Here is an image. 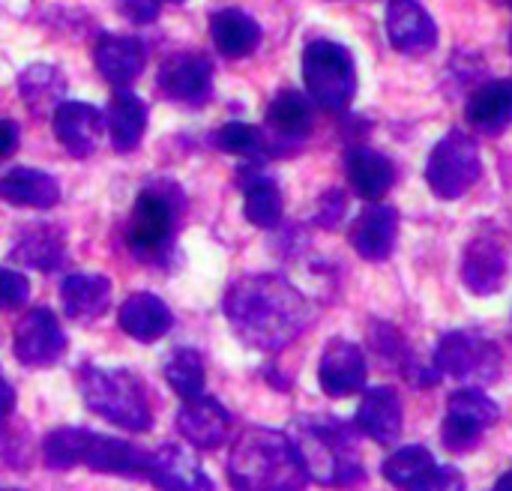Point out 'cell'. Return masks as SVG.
<instances>
[{
  "mask_svg": "<svg viewBox=\"0 0 512 491\" xmlns=\"http://www.w3.org/2000/svg\"><path fill=\"white\" fill-rule=\"evenodd\" d=\"M225 318L231 330L258 351H282L309 327L306 297L276 273H252L237 279L225 294Z\"/></svg>",
  "mask_w": 512,
  "mask_h": 491,
  "instance_id": "6da1fadb",
  "label": "cell"
},
{
  "mask_svg": "<svg viewBox=\"0 0 512 491\" xmlns=\"http://www.w3.org/2000/svg\"><path fill=\"white\" fill-rule=\"evenodd\" d=\"M228 477L237 489H303L309 474L294 441L273 429H246L228 456Z\"/></svg>",
  "mask_w": 512,
  "mask_h": 491,
  "instance_id": "7a4b0ae2",
  "label": "cell"
},
{
  "mask_svg": "<svg viewBox=\"0 0 512 491\" xmlns=\"http://www.w3.org/2000/svg\"><path fill=\"white\" fill-rule=\"evenodd\" d=\"M291 441L303 459L309 480L351 486L366 477L360 465L357 435L348 423L336 417H300L291 426Z\"/></svg>",
  "mask_w": 512,
  "mask_h": 491,
  "instance_id": "3957f363",
  "label": "cell"
},
{
  "mask_svg": "<svg viewBox=\"0 0 512 491\" xmlns=\"http://www.w3.org/2000/svg\"><path fill=\"white\" fill-rule=\"evenodd\" d=\"M81 396H84V405L96 417L114 423L123 432L141 435V432L153 429L147 387L129 369L84 366V372H81Z\"/></svg>",
  "mask_w": 512,
  "mask_h": 491,
  "instance_id": "277c9868",
  "label": "cell"
},
{
  "mask_svg": "<svg viewBox=\"0 0 512 491\" xmlns=\"http://www.w3.org/2000/svg\"><path fill=\"white\" fill-rule=\"evenodd\" d=\"M303 81L315 105L342 111L357 93V66L345 45L330 39H312L303 51Z\"/></svg>",
  "mask_w": 512,
  "mask_h": 491,
  "instance_id": "5b68a950",
  "label": "cell"
},
{
  "mask_svg": "<svg viewBox=\"0 0 512 491\" xmlns=\"http://www.w3.org/2000/svg\"><path fill=\"white\" fill-rule=\"evenodd\" d=\"M480 174H483L480 144L465 129H450L429 153L426 183L444 201L462 198L480 180Z\"/></svg>",
  "mask_w": 512,
  "mask_h": 491,
  "instance_id": "8992f818",
  "label": "cell"
},
{
  "mask_svg": "<svg viewBox=\"0 0 512 491\" xmlns=\"http://www.w3.org/2000/svg\"><path fill=\"white\" fill-rule=\"evenodd\" d=\"M177 216H180V204L168 198L165 189H144L135 198L132 207V219H129V249L138 261H165L171 246H174V234H177Z\"/></svg>",
  "mask_w": 512,
  "mask_h": 491,
  "instance_id": "52a82bcc",
  "label": "cell"
},
{
  "mask_svg": "<svg viewBox=\"0 0 512 491\" xmlns=\"http://www.w3.org/2000/svg\"><path fill=\"white\" fill-rule=\"evenodd\" d=\"M435 366L441 375H450L456 381L492 384L501 378L504 357L492 339H486L480 333L453 330V333L441 336V342L435 348Z\"/></svg>",
  "mask_w": 512,
  "mask_h": 491,
  "instance_id": "ba28073f",
  "label": "cell"
},
{
  "mask_svg": "<svg viewBox=\"0 0 512 491\" xmlns=\"http://www.w3.org/2000/svg\"><path fill=\"white\" fill-rule=\"evenodd\" d=\"M12 348H15L18 363L36 369V366H48L60 360V354L66 351V336L51 309H30L15 324Z\"/></svg>",
  "mask_w": 512,
  "mask_h": 491,
  "instance_id": "9c48e42d",
  "label": "cell"
},
{
  "mask_svg": "<svg viewBox=\"0 0 512 491\" xmlns=\"http://www.w3.org/2000/svg\"><path fill=\"white\" fill-rule=\"evenodd\" d=\"M366 357L360 351V345L348 342V339H333L318 363V384L330 399H345L354 396L366 387Z\"/></svg>",
  "mask_w": 512,
  "mask_h": 491,
  "instance_id": "30bf717a",
  "label": "cell"
},
{
  "mask_svg": "<svg viewBox=\"0 0 512 491\" xmlns=\"http://www.w3.org/2000/svg\"><path fill=\"white\" fill-rule=\"evenodd\" d=\"M387 39L402 54H426L438 45V24L420 0H390Z\"/></svg>",
  "mask_w": 512,
  "mask_h": 491,
  "instance_id": "8fae6325",
  "label": "cell"
},
{
  "mask_svg": "<svg viewBox=\"0 0 512 491\" xmlns=\"http://www.w3.org/2000/svg\"><path fill=\"white\" fill-rule=\"evenodd\" d=\"M159 90L186 105H201L213 90V63L204 54H174L159 66Z\"/></svg>",
  "mask_w": 512,
  "mask_h": 491,
  "instance_id": "7c38bea8",
  "label": "cell"
},
{
  "mask_svg": "<svg viewBox=\"0 0 512 491\" xmlns=\"http://www.w3.org/2000/svg\"><path fill=\"white\" fill-rule=\"evenodd\" d=\"M396 234H399V213L387 204L369 201V207H363V213L354 219L348 240L363 261L378 264V261H387L393 255Z\"/></svg>",
  "mask_w": 512,
  "mask_h": 491,
  "instance_id": "4fadbf2b",
  "label": "cell"
},
{
  "mask_svg": "<svg viewBox=\"0 0 512 491\" xmlns=\"http://www.w3.org/2000/svg\"><path fill=\"white\" fill-rule=\"evenodd\" d=\"M231 414L222 402L201 396L192 402H183L177 411V432L198 450H216L231 435Z\"/></svg>",
  "mask_w": 512,
  "mask_h": 491,
  "instance_id": "5bb4252c",
  "label": "cell"
},
{
  "mask_svg": "<svg viewBox=\"0 0 512 491\" xmlns=\"http://www.w3.org/2000/svg\"><path fill=\"white\" fill-rule=\"evenodd\" d=\"M102 129H105V117L90 102L72 99V102H60L54 108V135L78 159L96 153Z\"/></svg>",
  "mask_w": 512,
  "mask_h": 491,
  "instance_id": "9a60e30c",
  "label": "cell"
},
{
  "mask_svg": "<svg viewBox=\"0 0 512 491\" xmlns=\"http://www.w3.org/2000/svg\"><path fill=\"white\" fill-rule=\"evenodd\" d=\"M93 63L114 87H129L147 66V48L138 36L102 33L93 48Z\"/></svg>",
  "mask_w": 512,
  "mask_h": 491,
  "instance_id": "2e32d148",
  "label": "cell"
},
{
  "mask_svg": "<svg viewBox=\"0 0 512 491\" xmlns=\"http://www.w3.org/2000/svg\"><path fill=\"white\" fill-rule=\"evenodd\" d=\"M147 483L159 486V489H174V491H192V489H213L210 477L201 471L198 459L192 456V450L186 447H162L156 453H150L147 462Z\"/></svg>",
  "mask_w": 512,
  "mask_h": 491,
  "instance_id": "e0dca14e",
  "label": "cell"
},
{
  "mask_svg": "<svg viewBox=\"0 0 512 491\" xmlns=\"http://www.w3.org/2000/svg\"><path fill=\"white\" fill-rule=\"evenodd\" d=\"M150 453L138 450L129 441H117L99 432H90L84 465L96 474H111V477H126V480H144L147 474Z\"/></svg>",
  "mask_w": 512,
  "mask_h": 491,
  "instance_id": "ac0fdd59",
  "label": "cell"
},
{
  "mask_svg": "<svg viewBox=\"0 0 512 491\" xmlns=\"http://www.w3.org/2000/svg\"><path fill=\"white\" fill-rule=\"evenodd\" d=\"M507 255L495 240L477 237L465 246L462 255V282L477 294V297H492L504 288L507 282Z\"/></svg>",
  "mask_w": 512,
  "mask_h": 491,
  "instance_id": "d6986e66",
  "label": "cell"
},
{
  "mask_svg": "<svg viewBox=\"0 0 512 491\" xmlns=\"http://www.w3.org/2000/svg\"><path fill=\"white\" fill-rule=\"evenodd\" d=\"M357 426L366 438H372L381 447H390L402 438V402L396 390L390 387H372L366 390L360 408H357Z\"/></svg>",
  "mask_w": 512,
  "mask_h": 491,
  "instance_id": "ffe728a7",
  "label": "cell"
},
{
  "mask_svg": "<svg viewBox=\"0 0 512 491\" xmlns=\"http://www.w3.org/2000/svg\"><path fill=\"white\" fill-rule=\"evenodd\" d=\"M465 120L483 135H501L512 123V81L495 78L477 87L465 105Z\"/></svg>",
  "mask_w": 512,
  "mask_h": 491,
  "instance_id": "44dd1931",
  "label": "cell"
},
{
  "mask_svg": "<svg viewBox=\"0 0 512 491\" xmlns=\"http://www.w3.org/2000/svg\"><path fill=\"white\" fill-rule=\"evenodd\" d=\"M210 39L222 57L240 60L258 48L261 24L249 12H243L237 6H225V9H216L210 15Z\"/></svg>",
  "mask_w": 512,
  "mask_h": 491,
  "instance_id": "7402d4cb",
  "label": "cell"
},
{
  "mask_svg": "<svg viewBox=\"0 0 512 491\" xmlns=\"http://www.w3.org/2000/svg\"><path fill=\"white\" fill-rule=\"evenodd\" d=\"M345 171L363 201H381L396 183V165L372 147H351L345 156Z\"/></svg>",
  "mask_w": 512,
  "mask_h": 491,
  "instance_id": "603a6c76",
  "label": "cell"
},
{
  "mask_svg": "<svg viewBox=\"0 0 512 491\" xmlns=\"http://www.w3.org/2000/svg\"><path fill=\"white\" fill-rule=\"evenodd\" d=\"M60 300L72 321H96L111 306V282L102 273H69L60 285Z\"/></svg>",
  "mask_w": 512,
  "mask_h": 491,
  "instance_id": "cb8c5ba5",
  "label": "cell"
},
{
  "mask_svg": "<svg viewBox=\"0 0 512 491\" xmlns=\"http://www.w3.org/2000/svg\"><path fill=\"white\" fill-rule=\"evenodd\" d=\"M117 324H120V330L126 336H132L138 342H156L174 327V315H171V309L165 306L162 297H156L150 291H141V294H132L120 306Z\"/></svg>",
  "mask_w": 512,
  "mask_h": 491,
  "instance_id": "d4e9b609",
  "label": "cell"
},
{
  "mask_svg": "<svg viewBox=\"0 0 512 491\" xmlns=\"http://www.w3.org/2000/svg\"><path fill=\"white\" fill-rule=\"evenodd\" d=\"M0 201L12 207L48 210L60 201V186L51 174L36 168H12L0 177Z\"/></svg>",
  "mask_w": 512,
  "mask_h": 491,
  "instance_id": "484cf974",
  "label": "cell"
},
{
  "mask_svg": "<svg viewBox=\"0 0 512 491\" xmlns=\"http://www.w3.org/2000/svg\"><path fill=\"white\" fill-rule=\"evenodd\" d=\"M105 123H108V135H111L114 150L117 153H129L144 138V129H147V102L138 99L135 93L120 90L111 99V105H108Z\"/></svg>",
  "mask_w": 512,
  "mask_h": 491,
  "instance_id": "4316f807",
  "label": "cell"
},
{
  "mask_svg": "<svg viewBox=\"0 0 512 491\" xmlns=\"http://www.w3.org/2000/svg\"><path fill=\"white\" fill-rule=\"evenodd\" d=\"M240 186L246 195V204H243L246 219L255 228H276L282 219V192L273 183V177H267L255 168H246L240 174Z\"/></svg>",
  "mask_w": 512,
  "mask_h": 491,
  "instance_id": "83f0119b",
  "label": "cell"
},
{
  "mask_svg": "<svg viewBox=\"0 0 512 491\" xmlns=\"http://www.w3.org/2000/svg\"><path fill=\"white\" fill-rule=\"evenodd\" d=\"M267 126L276 132V138H282V141H288V144L309 138L312 126H315L309 99H306L303 93H297V90H282V93L270 102Z\"/></svg>",
  "mask_w": 512,
  "mask_h": 491,
  "instance_id": "f1b7e54d",
  "label": "cell"
},
{
  "mask_svg": "<svg viewBox=\"0 0 512 491\" xmlns=\"http://www.w3.org/2000/svg\"><path fill=\"white\" fill-rule=\"evenodd\" d=\"M18 93L27 102V108L39 117V114L54 111L60 105L63 93H66V78L57 66L36 63L18 75Z\"/></svg>",
  "mask_w": 512,
  "mask_h": 491,
  "instance_id": "f546056e",
  "label": "cell"
},
{
  "mask_svg": "<svg viewBox=\"0 0 512 491\" xmlns=\"http://www.w3.org/2000/svg\"><path fill=\"white\" fill-rule=\"evenodd\" d=\"M63 237L60 231L48 228V225H39V228H30L27 234L18 237L15 249H12V261L24 264V267H36L42 273H51L63 264Z\"/></svg>",
  "mask_w": 512,
  "mask_h": 491,
  "instance_id": "4dcf8cb0",
  "label": "cell"
},
{
  "mask_svg": "<svg viewBox=\"0 0 512 491\" xmlns=\"http://www.w3.org/2000/svg\"><path fill=\"white\" fill-rule=\"evenodd\" d=\"M165 381L168 387L183 399V402H192V399H201L204 396V384H207V375H204V360L198 351L192 348H177L168 360H165Z\"/></svg>",
  "mask_w": 512,
  "mask_h": 491,
  "instance_id": "1f68e13d",
  "label": "cell"
},
{
  "mask_svg": "<svg viewBox=\"0 0 512 491\" xmlns=\"http://www.w3.org/2000/svg\"><path fill=\"white\" fill-rule=\"evenodd\" d=\"M432 471H435V459L426 447H405L384 462V480L405 489H423Z\"/></svg>",
  "mask_w": 512,
  "mask_h": 491,
  "instance_id": "d6a6232c",
  "label": "cell"
},
{
  "mask_svg": "<svg viewBox=\"0 0 512 491\" xmlns=\"http://www.w3.org/2000/svg\"><path fill=\"white\" fill-rule=\"evenodd\" d=\"M87 441H90V429H72V426L54 429L42 447L45 450V468L69 471V468L81 465L84 453H87Z\"/></svg>",
  "mask_w": 512,
  "mask_h": 491,
  "instance_id": "836d02e7",
  "label": "cell"
},
{
  "mask_svg": "<svg viewBox=\"0 0 512 491\" xmlns=\"http://www.w3.org/2000/svg\"><path fill=\"white\" fill-rule=\"evenodd\" d=\"M447 414H456V417H462V420H468L486 432L489 426H495L501 420V405L489 393H483L480 387H462L450 396Z\"/></svg>",
  "mask_w": 512,
  "mask_h": 491,
  "instance_id": "e575fe53",
  "label": "cell"
},
{
  "mask_svg": "<svg viewBox=\"0 0 512 491\" xmlns=\"http://www.w3.org/2000/svg\"><path fill=\"white\" fill-rule=\"evenodd\" d=\"M213 144L231 156H246V159H255L261 150H264V135L261 129L249 126V123H225L216 135H213Z\"/></svg>",
  "mask_w": 512,
  "mask_h": 491,
  "instance_id": "d590c367",
  "label": "cell"
},
{
  "mask_svg": "<svg viewBox=\"0 0 512 491\" xmlns=\"http://www.w3.org/2000/svg\"><path fill=\"white\" fill-rule=\"evenodd\" d=\"M480 438H483V429L480 426H474V423H468V420H462L456 414H447V420L441 426V444L450 453H456V456L471 453V450L480 447Z\"/></svg>",
  "mask_w": 512,
  "mask_h": 491,
  "instance_id": "8d00e7d4",
  "label": "cell"
},
{
  "mask_svg": "<svg viewBox=\"0 0 512 491\" xmlns=\"http://www.w3.org/2000/svg\"><path fill=\"white\" fill-rule=\"evenodd\" d=\"M369 339L375 342V351L384 357V360H390L393 366H402L411 354H408V348H405V339H402V333L399 330H393L390 324H384V321H375L372 327H369Z\"/></svg>",
  "mask_w": 512,
  "mask_h": 491,
  "instance_id": "74e56055",
  "label": "cell"
},
{
  "mask_svg": "<svg viewBox=\"0 0 512 491\" xmlns=\"http://www.w3.org/2000/svg\"><path fill=\"white\" fill-rule=\"evenodd\" d=\"M27 294H30L27 276L0 267V312H12V309L24 306L27 303Z\"/></svg>",
  "mask_w": 512,
  "mask_h": 491,
  "instance_id": "f35d334b",
  "label": "cell"
},
{
  "mask_svg": "<svg viewBox=\"0 0 512 491\" xmlns=\"http://www.w3.org/2000/svg\"><path fill=\"white\" fill-rule=\"evenodd\" d=\"M402 375H405V381H408L411 387H435V384L441 381L438 366H435V369H429V366L417 363L414 357H408V360L402 363Z\"/></svg>",
  "mask_w": 512,
  "mask_h": 491,
  "instance_id": "ab89813d",
  "label": "cell"
},
{
  "mask_svg": "<svg viewBox=\"0 0 512 491\" xmlns=\"http://www.w3.org/2000/svg\"><path fill=\"white\" fill-rule=\"evenodd\" d=\"M120 12L132 24H150L159 18V0H120Z\"/></svg>",
  "mask_w": 512,
  "mask_h": 491,
  "instance_id": "60d3db41",
  "label": "cell"
},
{
  "mask_svg": "<svg viewBox=\"0 0 512 491\" xmlns=\"http://www.w3.org/2000/svg\"><path fill=\"white\" fill-rule=\"evenodd\" d=\"M342 210H345L342 192H327V195L321 198V222H324L327 228L336 225V219L342 216Z\"/></svg>",
  "mask_w": 512,
  "mask_h": 491,
  "instance_id": "b9f144b4",
  "label": "cell"
},
{
  "mask_svg": "<svg viewBox=\"0 0 512 491\" xmlns=\"http://www.w3.org/2000/svg\"><path fill=\"white\" fill-rule=\"evenodd\" d=\"M18 147V123L15 120H0V159L12 156Z\"/></svg>",
  "mask_w": 512,
  "mask_h": 491,
  "instance_id": "7bdbcfd3",
  "label": "cell"
},
{
  "mask_svg": "<svg viewBox=\"0 0 512 491\" xmlns=\"http://www.w3.org/2000/svg\"><path fill=\"white\" fill-rule=\"evenodd\" d=\"M12 408H15V393H12V387L0 378V423L12 414Z\"/></svg>",
  "mask_w": 512,
  "mask_h": 491,
  "instance_id": "ee69618b",
  "label": "cell"
},
{
  "mask_svg": "<svg viewBox=\"0 0 512 491\" xmlns=\"http://www.w3.org/2000/svg\"><path fill=\"white\" fill-rule=\"evenodd\" d=\"M498 491H512V471H507L501 480H498V486H495Z\"/></svg>",
  "mask_w": 512,
  "mask_h": 491,
  "instance_id": "f6af8a7d",
  "label": "cell"
},
{
  "mask_svg": "<svg viewBox=\"0 0 512 491\" xmlns=\"http://www.w3.org/2000/svg\"><path fill=\"white\" fill-rule=\"evenodd\" d=\"M159 3H183V0H159Z\"/></svg>",
  "mask_w": 512,
  "mask_h": 491,
  "instance_id": "bcb514c9",
  "label": "cell"
}]
</instances>
